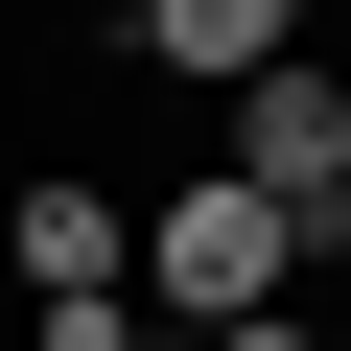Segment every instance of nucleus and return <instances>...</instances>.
I'll use <instances>...</instances> for the list:
<instances>
[{
	"label": "nucleus",
	"mask_w": 351,
	"mask_h": 351,
	"mask_svg": "<svg viewBox=\"0 0 351 351\" xmlns=\"http://www.w3.org/2000/svg\"><path fill=\"white\" fill-rule=\"evenodd\" d=\"M258 304H304V234L234 188V164H188V188L141 211V328H164V351H211V328H258Z\"/></svg>",
	"instance_id": "obj_1"
},
{
	"label": "nucleus",
	"mask_w": 351,
	"mask_h": 351,
	"mask_svg": "<svg viewBox=\"0 0 351 351\" xmlns=\"http://www.w3.org/2000/svg\"><path fill=\"white\" fill-rule=\"evenodd\" d=\"M234 188H258V211L304 234V281L351 258V71H304V47H281V71L234 94Z\"/></svg>",
	"instance_id": "obj_2"
},
{
	"label": "nucleus",
	"mask_w": 351,
	"mask_h": 351,
	"mask_svg": "<svg viewBox=\"0 0 351 351\" xmlns=\"http://www.w3.org/2000/svg\"><path fill=\"white\" fill-rule=\"evenodd\" d=\"M0 258H24V304H94V281H141V211H117V188H71V164H24Z\"/></svg>",
	"instance_id": "obj_4"
},
{
	"label": "nucleus",
	"mask_w": 351,
	"mask_h": 351,
	"mask_svg": "<svg viewBox=\"0 0 351 351\" xmlns=\"http://www.w3.org/2000/svg\"><path fill=\"white\" fill-rule=\"evenodd\" d=\"M24 351H141V281H94V304H24Z\"/></svg>",
	"instance_id": "obj_5"
},
{
	"label": "nucleus",
	"mask_w": 351,
	"mask_h": 351,
	"mask_svg": "<svg viewBox=\"0 0 351 351\" xmlns=\"http://www.w3.org/2000/svg\"><path fill=\"white\" fill-rule=\"evenodd\" d=\"M281 47H304L281 0H141V24H117V71H164V94H211V117H234V94L281 71Z\"/></svg>",
	"instance_id": "obj_3"
}]
</instances>
